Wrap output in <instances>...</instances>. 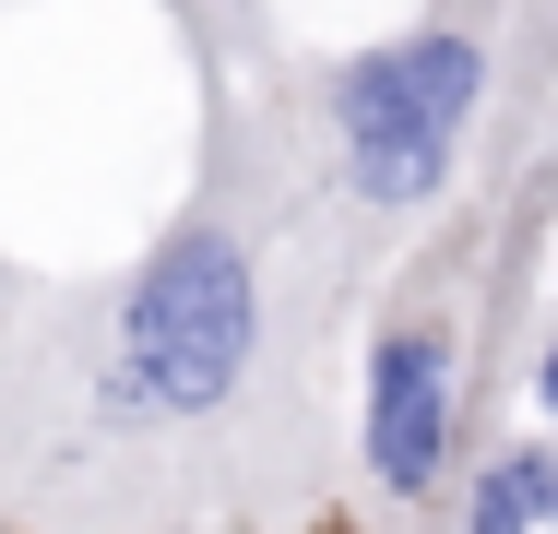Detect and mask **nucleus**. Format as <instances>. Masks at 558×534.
Here are the masks:
<instances>
[{
  "instance_id": "f257e3e1",
  "label": "nucleus",
  "mask_w": 558,
  "mask_h": 534,
  "mask_svg": "<svg viewBox=\"0 0 558 534\" xmlns=\"http://www.w3.org/2000/svg\"><path fill=\"white\" fill-rule=\"evenodd\" d=\"M250 332H262V286H250V262H238V238H226V226H179V238L143 262L131 310H119V380H131L143 404H167V416H203V404L238 392Z\"/></svg>"
},
{
  "instance_id": "f03ea898",
  "label": "nucleus",
  "mask_w": 558,
  "mask_h": 534,
  "mask_svg": "<svg viewBox=\"0 0 558 534\" xmlns=\"http://www.w3.org/2000/svg\"><path fill=\"white\" fill-rule=\"evenodd\" d=\"M475 107V36H404L333 72V119H344V179L368 203H428L451 179V131Z\"/></svg>"
},
{
  "instance_id": "7ed1b4c3",
  "label": "nucleus",
  "mask_w": 558,
  "mask_h": 534,
  "mask_svg": "<svg viewBox=\"0 0 558 534\" xmlns=\"http://www.w3.org/2000/svg\"><path fill=\"white\" fill-rule=\"evenodd\" d=\"M440 451H451V332L404 320L368 356V475L416 499V487H440Z\"/></svg>"
},
{
  "instance_id": "20e7f679",
  "label": "nucleus",
  "mask_w": 558,
  "mask_h": 534,
  "mask_svg": "<svg viewBox=\"0 0 558 534\" xmlns=\"http://www.w3.org/2000/svg\"><path fill=\"white\" fill-rule=\"evenodd\" d=\"M499 475H511V499L535 523H558V451H499Z\"/></svg>"
},
{
  "instance_id": "39448f33",
  "label": "nucleus",
  "mask_w": 558,
  "mask_h": 534,
  "mask_svg": "<svg viewBox=\"0 0 558 534\" xmlns=\"http://www.w3.org/2000/svg\"><path fill=\"white\" fill-rule=\"evenodd\" d=\"M475 534H535V511L511 499V475L487 463V487H475Z\"/></svg>"
},
{
  "instance_id": "423d86ee",
  "label": "nucleus",
  "mask_w": 558,
  "mask_h": 534,
  "mask_svg": "<svg viewBox=\"0 0 558 534\" xmlns=\"http://www.w3.org/2000/svg\"><path fill=\"white\" fill-rule=\"evenodd\" d=\"M535 392H547V416H558V344H547V368H535Z\"/></svg>"
}]
</instances>
